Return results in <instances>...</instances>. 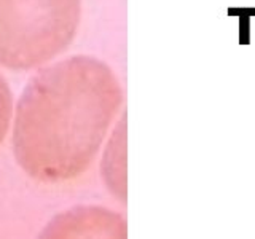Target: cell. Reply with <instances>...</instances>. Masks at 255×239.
Wrapping results in <instances>:
<instances>
[{"label": "cell", "mask_w": 255, "mask_h": 239, "mask_svg": "<svg viewBox=\"0 0 255 239\" xmlns=\"http://www.w3.org/2000/svg\"><path fill=\"white\" fill-rule=\"evenodd\" d=\"M120 104L115 77L88 56L40 69L16 107L13 153L29 177L61 183L94 159Z\"/></svg>", "instance_id": "obj_1"}, {"label": "cell", "mask_w": 255, "mask_h": 239, "mask_svg": "<svg viewBox=\"0 0 255 239\" xmlns=\"http://www.w3.org/2000/svg\"><path fill=\"white\" fill-rule=\"evenodd\" d=\"M82 16L80 0H0V66L30 70L72 43Z\"/></svg>", "instance_id": "obj_2"}, {"label": "cell", "mask_w": 255, "mask_h": 239, "mask_svg": "<svg viewBox=\"0 0 255 239\" xmlns=\"http://www.w3.org/2000/svg\"><path fill=\"white\" fill-rule=\"evenodd\" d=\"M13 114V96L6 80L0 75V143L5 139Z\"/></svg>", "instance_id": "obj_4"}, {"label": "cell", "mask_w": 255, "mask_h": 239, "mask_svg": "<svg viewBox=\"0 0 255 239\" xmlns=\"http://www.w3.org/2000/svg\"><path fill=\"white\" fill-rule=\"evenodd\" d=\"M230 18L239 19L238 26V42L239 45L251 43V18H255V6H230L227 10Z\"/></svg>", "instance_id": "obj_3"}]
</instances>
